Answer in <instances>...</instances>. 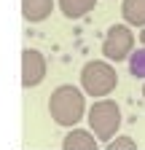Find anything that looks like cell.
Masks as SVG:
<instances>
[{"instance_id": "cell-1", "label": "cell", "mask_w": 145, "mask_h": 150, "mask_svg": "<svg viewBox=\"0 0 145 150\" xmlns=\"http://www.w3.org/2000/svg\"><path fill=\"white\" fill-rule=\"evenodd\" d=\"M83 110H86L83 91L75 86H59L48 97V112L59 126H78V121L83 118Z\"/></svg>"}, {"instance_id": "cell-2", "label": "cell", "mask_w": 145, "mask_h": 150, "mask_svg": "<svg viewBox=\"0 0 145 150\" xmlns=\"http://www.w3.org/2000/svg\"><path fill=\"white\" fill-rule=\"evenodd\" d=\"M118 86V75H116V67L107 64V62H86L83 70H81V88L89 97H107L113 94Z\"/></svg>"}, {"instance_id": "cell-3", "label": "cell", "mask_w": 145, "mask_h": 150, "mask_svg": "<svg viewBox=\"0 0 145 150\" xmlns=\"http://www.w3.org/2000/svg\"><path fill=\"white\" fill-rule=\"evenodd\" d=\"M89 129L100 142H110L121 129V107L113 99H100L89 107Z\"/></svg>"}, {"instance_id": "cell-4", "label": "cell", "mask_w": 145, "mask_h": 150, "mask_svg": "<svg viewBox=\"0 0 145 150\" xmlns=\"http://www.w3.org/2000/svg\"><path fill=\"white\" fill-rule=\"evenodd\" d=\"M102 51H105V59L110 62H124L129 59V54L134 51V32L129 24H113L105 35V43H102Z\"/></svg>"}, {"instance_id": "cell-5", "label": "cell", "mask_w": 145, "mask_h": 150, "mask_svg": "<svg viewBox=\"0 0 145 150\" xmlns=\"http://www.w3.org/2000/svg\"><path fill=\"white\" fill-rule=\"evenodd\" d=\"M43 78H46V59H43V54L35 51V48H24L22 51V86L32 88Z\"/></svg>"}, {"instance_id": "cell-6", "label": "cell", "mask_w": 145, "mask_h": 150, "mask_svg": "<svg viewBox=\"0 0 145 150\" xmlns=\"http://www.w3.org/2000/svg\"><path fill=\"white\" fill-rule=\"evenodd\" d=\"M62 150H97V137L92 129H72L62 142Z\"/></svg>"}, {"instance_id": "cell-7", "label": "cell", "mask_w": 145, "mask_h": 150, "mask_svg": "<svg viewBox=\"0 0 145 150\" xmlns=\"http://www.w3.org/2000/svg\"><path fill=\"white\" fill-rule=\"evenodd\" d=\"M51 11H54V0H22V16L32 24L48 19Z\"/></svg>"}, {"instance_id": "cell-8", "label": "cell", "mask_w": 145, "mask_h": 150, "mask_svg": "<svg viewBox=\"0 0 145 150\" xmlns=\"http://www.w3.org/2000/svg\"><path fill=\"white\" fill-rule=\"evenodd\" d=\"M121 16L129 27H145V0H124Z\"/></svg>"}, {"instance_id": "cell-9", "label": "cell", "mask_w": 145, "mask_h": 150, "mask_svg": "<svg viewBox=\"0 0 145 150\" xmlns=\"http://www.w3.org/2000/svg\"><path fill=\"white\" fill-rule=\"evenodd\" d=\"M97 0H59V8L67 19H81L89 11H94Z\"/></svg>"}, {"instance_id": "cell-10", "label": "cell", "mask_w": 145, "mask_h": 150, "mask_svg": "<svg viewBox=\"0 0 145 150\" xmlns=\"http://www.w3.org/2000/svg\"><path fill=\"white\" fill-rule=\"evenodd\" d=\"M129 72L134 75V78L145 81V48H134L129 54Z\"/></svg>"}, {"instance_id": "cell-11", "label": "cell", "mask_w": 145, "mask_h": 150, "mask_svg": "<svg viewBox=\"0 0 145 150\" xmlns=\"http://www.w3.org/2000/svg\"><path fill=\"white\" fill-rule=\"evenodd\" d=\"M107 150H137V145L132 137H113L107 142Z\"/></svg>"}, {"instance_id": "cell-12", "label": "cell", "mask_w": 145, "mask_h": 150, "mask_svg": "<svg viewBox=\"0 0 145 150\" xmlns=\"http://www.w3.org/2000/svg\"><path fill=\"white\" fill-rule=\"evenodd\" d=\"M140 40H142V43H145V27H142V32H140Z\"/></svg>"}, {"instance_id": "cell-13", "label": "cell", "mask_w": 145, "mask_h": 150, "mask_svg": "<svg viewBox=\"0 0 145 150\" xmlns=\"http://www.w3.org/2000/svg\"><path fill=\"white\" fill-rule=\"evenodd\" d=\"M142 97H145V86H142Z\"/></svg>"}]
</instances>
